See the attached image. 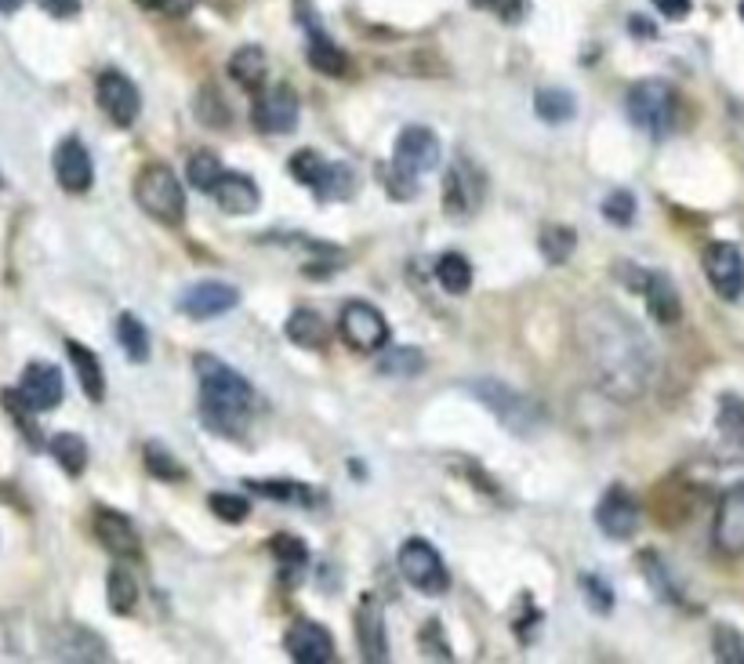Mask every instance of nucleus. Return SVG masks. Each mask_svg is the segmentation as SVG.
<instances>
[{
    "mask_svg": "<svg viewBox=\"0 0 744 664\" xmlns=\"http://www.w3.org/2000/svg\"><path fill=\"white\" fill-rule=\"evenodd\" d=\"M418 643H421L425 654H432V646H436V661H454V657H451V646L443 643L440 621H429V624H425V628H421V639H418Z\"/></svg>",
    "mask_w": 744,
    "mask_h": 664,
    "instance_id": "8fccbe9b",
    "label": "nucleus"
},
{
    "mask_svg": "<svg viewBox=\"0 0 744 664\" xmlns=\"http://www.w3.org/2000/svg\"><path fill=\"white\" fill-rule=\"evenodd\" d=\"M712 650H715V661H723V664H744V639H741L737 628L715 624Z\"/></svg>",
    "mask_w": 744,
    "mask_h": 664,
    "instance_id": "79ce46f5",
    "label": "nucleus"
},
{
    "mask_svg": "<svg viewBox=\"0 0 744 664\" xmlns=\"http://www.w3.org/2000/svg\"><path fill=\"white\" fill-rule=\"evenodd\" d=\"M52 458L63 465L66 476H80L88 469V443L77 432H58L52 440Z\"/></svg>",
    "mask_w": 744,
    "mask_h": 664,
    "instance_id": "72a5a7b5",
    "label": "nucleus"
},
{
    "mask_svg": "<svg viewBox=\"0 0 744 664\" xmlns=\"http://www.w3.org/2000/svg\"><path fill=\"white\" fill-rule=\"evenodd\" d=\"M66 352H69V360H74V367H77V378H80L84 396L91 403H102L105 399V371H102L99 356H94L88 346H80V341H66Z\"/></svg>",
    "mask_w": 744,
    "mask_h": 664,
    "instance_id": "393cba45",
    "label": "nucleus"
},
{
    "mask_svg": "<svg viewBox=\"0 0 744 664\" xmlns=\"http://www.w3.org/2000/svg\"><path fill=\"white\" fill-rule=\"evenodd\" d=\"M382 182H385L393 200H415L418 196V175L396 168V164H388V168L382 171Z\"/></svg>",
    "mask_w": 744,
    "mask_h": 664,
    "instance_id": "de8ad7c7",
    "label": "nucleus"
},
{
    "mask_svg": "<svg viewBox=\"0 0 744 664\" xmlns=\"http://www.w3.org/2000/svg\"><path fill=\"white\" fill-rule=\"evenodd\" d=\"M654 8L665 19H672V22H679V19L690 15V0H654Z\"/></svg>",
    "mask_w": 744,
    "mask_h": 664,
    "instance_id": "864d4df0",
    "label": "nucleus"
},
{
    "mask_svg": "<svg viewBox=\"0 0 744 664\" xmlns=\"http://www.w3.org/2000/svg\"><path fill=\"white\" fill-rule=\"evenodd\" d=\"M538 244H541V255H545L552 266H563L566 258L577 251V233L563 222H549L545 229H541Z\"/></svg>",
    "mask_w": 744,
    "mask_h": 664,
    "instance_id": "473e14b6",
    "label": "nucleus"
},
{
    "mask_svg": "<svg viewBox=\"0 0 744 664\" xmlns=\"http://www.w3.org/2000/svg\"><path fill=\"white\" fill-rule=\"evenodd\" d=\"M283 646H288L291 661L298 664H327L335 661V639L324 624L316 621H294L283 635Z\"/></svg>",
    "mask_w": 744,
    "mask_h": 664,
    "instance_id": "a211bd4d",
    "label": "nucleus"
},
{
    "mask_svg": "<svg viewBox=\"0 0 744 664\" xmlns=\"http://www.w3.org/2000/svg\"><path fill=\"white\" fill-rule=\"evenodd\" d=\"M719 432L726 436V440H744V399L726 393L723 399H719Z\"/></svg>",
    "mask_w": 744,
    "mask_h": 664,
    "instance_id": "ea45409f",
    "label": "nucleus"
},
{
    "mask_svg": "<svg viewBox=\"0 0 744 664\" xmlns=\"http://www.w3.org/2000/svg\"><path fill=\"white\" fill-rule=\"evenodd\" d=\"M469 393L476 396L512 436H538L541 425H545V410H541L527 393H516V389H509L505 382H487V378H483V382L469 385Z\"/></svg>",
    "mask_w": 744,
    "mask_h": 664,
    "instance_id": "7ed1b4c3",
    "label": "nucleus"
},
{
    "mask_svg": "<svg viewBox=\"0 0 744 664\" xmlns=\"http://www.w3.org/2000/svg\"><path fill=\"white\" fill-rule=\"evenodd\" d=\"M236 305H240V291L222 280H200L193 288H185L179 299V310L189 319H215L222 313L236 310Z\"/></svg>",
    "mask_w": 744,
    "mask_h": 664,
    "instance_id": "ddd939ff",
    "label": "nucleus"
},
{
    "mask_svg": "<svg viewBox=\"0 0 744 664\" xmlns=\"http://www.w3.org/2000/svg\"><path fill=\"white\" fill-rule=\"evenodd\" d=\"M643 566H646V581H651V585H654L657 596H665V599H676V603H679V588L672 585L668 566L661 563L654 552H643Z\"/></svg>",
    "mask_w": 744,
    "mask_h": 664,
    "instance_id": "09e8293b",
    "label": "nucleus"
},
{
    "mask_svg": "<svg viewBox=\"0 0 744 664\" xmlns=\"http://www.w3.org/2000/svg\"><path fill=\"white\" fill-rule=\"evenodd\" d=\"M55 178L58 185L66 189V193H88L91 182H94V164H91V153L84 149V142L80 138H63L55 149Z\"/></svg>",
    "mask_w": 744,
    "mask_h": 664,
    "instance_id": "f3484780",
    "label": "nucleus"
},
{
    "mask_svg": "<svg viewBox=\"0 0 744 664\" xmlns=\"http://www.w3.org/2000/svg\"><path fill=\"white\" fill-rule=\"evenodd\" d=\"M116 341H121V349L132 363L149 360V330L142 327L135 313H121V319H116Z\"/></svg>",
    "mask_w": 744,
    "mask_h": 664,
    "instance_id": "c756f323",
    "label": "nucleus"
},
{
    "mask_svg": "<svg viewBox=\"0 0 744 664\" xmlns=\"http://www.w3.org/2000/svg\"><path fill=\"white\" fill-rule=\"evenodd\" d=\"M341 338L357 352H377L388 346V319L371 302H346L341 305Z\"/></svg>",
    "mask_w": 744,
    "mask_h": 664,
    "instance_id": "6e6552de",
    "label": "nucleus"
},
{
    "mask_svg": "<svg viewBox=\"0 0 744 664\" xmlns=\"http://www.w3.org/2000/svg\"><path fill=\"white\" fill-rule=\"evenodd\" d=\"M399 574L425 596H443L451 588V574H447L443 555L432 549L425 538H407L399 549Z\"/></svg>",
    "mask_w": 744,
    "mask_h": 664,
    "instance_id": "423d86ee",
    "label": "nucleus"
},
{
    "mask_svg": "<svg viewBox=\"0 0 744 664\" xmlns=\"http://www.w3.org/2000/svg\"><path fill=\"white\" fill-rule=\"evenodd\" d=\"M643 299H646V310H651V316L657 319L661 327H672L683 316L679 291H676V283L665 277V272H651V277H646Z\"/></svg>",
    "mask_w": 744,
    "mask_h": 664,
    "instance_id": "5701e85b",
    "label": "nucleus"
},
{
    "mask_svg": "<svg viewBox=\"0 0 744 664\" xmlns=\"http://www.w3.org/2000/svg\"><path fill=\"white\" fill-rule=\"evenodd\" d=\"M352 621H357V643H360V654L363 661H388V643H385V614H382V603L377 596H360L357 603V614H352Z\"/></svg>",
    "mask_w": 744,
    "mask_h": 664,
    "instance_id": "aec40b11",
    "label": "nucleus"
},
{
    "mask_svg": "<svg viewBox=\"0 0 744 664\" xmlns=\"http://www.w3.org/2000/svg\"><path fill=\"white\" fill-rule=\"evenodd\" d=\"M207 508L222 519V524H244V519L251 516V505H247V497H236V494H211L207 497Z\"/></svg>",
    "mask_w": 744,
    "mask_h": 664,
    "instance_id": "a18cd8bd",
    "label": "nucleus"
},
{
    "mask_svg": "<svg viewBox=\"0 0 744 664\" xmlns=\"http://www.w3.org/2000/svg\"><path fill=\"white\" fill-rule=\"evenodd\" d=\"M629 30H632V33H640V37H654V26H651V22H646L643 15H632Z\"/></svg>",
    "mask_w": 744,
    "mask_h": 664,
    "instance_id": "5fc2aeb1",
    "label": "nucleus"
},
{
    "mask_svg": "<svg viewBox=\"0 0 744 664\" xmlns=\"http://www.w3.org/2000/svg\"><path fill=\"white\" fill-rule=\"evenodd\" d=\"M324 168H327V160L316 149H298L288 160V171H291L294 182H302V185H309V189L316 185V178L324 175Z\"/></svg>",
    "mask_w": 744,
    "mask_h": 664,
    "instance_id": "a19ab883",
    "label": "nucleus"
},
{
    "mask_svg": "<svg viewBox=\"0 0 744 664\" xmlns=\"http://www.w3.org/2000/svg\"><path fill=\"white\" fill-rule=\"evenodd\" d=\"M185 175H189V185H196L200 193H211V189H215V185L222 182V175H226V168H222L218 153L196 149L193 157H189V164H185Z\"/></svg>",
    "mask_w": 744,
    "mask_h": 664,
    "instance_id": "f704fd0d",
    "label": "nucleus"
},
{
    "mask_svg": "<svg viewBox=\"0 0 744 664\" xmlns=\"http://www.w3.org/2000/svg\"><path fill=\"white\" fill-rule=\"evenodd\" d=\"M298 116H302V105H298V94H294V88L277 85V88H266L255 99L251 124L262 135H288V132L298 127Z\"/></svg>",
    "mask_w": 744,
    "mask_h": 664,
    "instance_id": "1a4fd4ad",
    "label": "nucleus"
},
{
    "mask_svg": "<svg viewBox=\"0 0 744 664\" xmlns=\"http://www.w3.org/2000/svg\"><path fill=\"white\" fill-rule=\"evenodd\" d=\"M534 110L545 124H566V121H574L577 99L566 88H541L534 99Z\"/></svg>",
    "mask_w": 744,
    "mask_h": 664,
    "instance_id": "7c9ffc66",
    "label": "nucleus"
},
{
    "mask_svg": "<svg viewBox=\"0 0 744 664\" xmlns=\"http://www.w3.org/2000/svg\"><path fill=\"white\" fill-rule=\"evenodd\" d=\"M640 505L624 487H610L604 494V502L596 505V527L613 541H629L640 530Z\"/></svg>",
    "mask_w": 744,
    "mask_h": 664,
    "instance_id": "2eb2a0df",
    "label": "nucleus"
},
{
    "mask_svg": "<svg viewBox=\"0 0 744 664\" xmlns=\"http://www.w3.org/2000/svg\"><path fill=\"white\" fill-rule=\"evenodd\" d=\"M193 367L200 378V418L215 436L240 440L258 410L255 385L211 352H200Z\"/></svg>",
    "mask_w": 744,
    "mask_h": 664,
    "instance_id": "f03ea898",
    "label": "nucleus"
},
{
    "mask_svg": "<svg viewBox=\"0 0 744 664\" xmlns=\"http://www.w3.org/2000/svg\"><path fill=\"white\" fill-rule=\"evenodd\" d=\"M741 19H744V0H741Z\"/></svg>",
    "mask_w": 744,
    "mask_h": 664,
    "instance_id": "13d9d810",
    "label": "nucleus"
},
{
    "mask_svg": "<svg viewBox=\"0 0 744 664\" xmlns=\"http://www.w3.org/2000/svg\"><path fill=\"white\" fill-rule=\"evenodd\" d=\"M588 352H593V371L599 385L618 399H632L643 393L646 371H651V356H646L643 335L629 327L607 305V319L588 335Z\"/></svg>",
    "mask_w": 744,
    "mask_h": 664,
    "instance_id": "f257e3e1",
    "label": "nucleus"
},
{
    "mask_svg": "<svg viewBox=\"0 0 744 664\" xmlns=\"http://www.w3.org/2000/svg\"><path fill=\"white\" fill-rule=\"evenodd\" d=\"M440 157H443V146H440V138H436L432 127L410 124L396 135V146H393L396 168H404L410 175H425L440 164Z\"/></svg>",
    "mask_w": 744,
    "mask_h": 664,
    "instance_id": "f8f14e48",
    "label": "nucleus"
},
{
    "mask_svg": "<svg viewBox=\"0 0 744 664\" xmlns=\"http://www.w3.org/2000/svg\"><path fill=\"white\" fill-rule=\"evenodd\" d=\"M305 26H309V66L320 69L327 77H346V69H349L346 52H341L320 26H313L309 19H305Z\"/></svg>",
    "mask_w": 744,
    "mask_h": 664,
    "instance_id": "a878e982",
    "label": "nucleus"
},
{
    "mask_svg": "<svg viewBox=\"0 0 744 664\" xmlns=\"http://www.w3.org/2000/svg\"><path fill=\"white\" fill-rule=\"evenodd\" d=\"M142 458H146L149 476H157V480H164V483H179V480H185V465L171 454L168 447L146 443V450H142Z\"/></svg>",
    "mask_w": 744,
    "mask_h": 664,
    "instance_id": "4c0bfd02",
    "label": "nucleus"
},
{
    "mask_svg": "<svg viewBox=\"0 0 744 664\" xmlns=\"http://www.w3.org/2000/svg\"><path fill=\"white\" fill-rule=\"evenodd\" d=\"M247 491H255L258 497H269V502H288V505H313L316 494L298 480H244Z\"/></svg>",
    "mask_w": 744,
    "mask_h": 664,
    "instance_id": "c85d7f7f",
    "label": "nucleus"
},
{
    "mask_svg": "<svg viewBox=\"0 0 744 664\" xmlns=\"http://www.w3.org/2000/svg\"><path fill=\"white\" fill-rule=\"evenodd\" d=\"M483 193H487V178H483V171L469 157H458L443 178V211L451 218L476 215L483 204Z\"/></svg>",
    "mask_w": 744,
    "mask_h": 664,
    "instance_id": "0eeeda50",
    "label": "nucleus"
},
{
    "mask_svg": "<svg viewBox=\"0 0 744 664\" xmlns=\"http://www.w3.org/2000/svg\"><path fill=\"white\" fill-rule=\"evenodd\" d=\"M22 8V0H0V11H4V15H11V11H19Z\"/></svg>",
    "mask_w": 744,
    "mask_h": 664,
    "instance_id": "6e6d98bb",
    "label": "nucleus"
},
{
    "mask_svg": "<svg viewBox=\"0 0 744 664\" xmlns=\"http://www.w3.org/2000/svg\"><path fill=\"white\" fill-rule=\"evenodd\" d=\"M55 654L58 661H110V646L94 632H88V628L69 624L55 639Z\"/></svg>",
    "mask_w": 744,
    "mask_h": 664,
    "instance_id": "4be33fe9",
    "label": "nucleus"
},
{
    "mask_svg": "<svg viewBox=\"0 0 744 664\" xmlns=\"http://www.w3.org/2000/svg\"><path fill=\"white\" fill-rule=\"evenodd\" d=\"M577 585H582L585 603H588V610H593V614H610L613 610V588L599 574H582Z\"/></svg>",
    "mask_w": 744,
    "mask_h": 664,
    "instance_id": "c03bdc74",
    "label": "nucleus"
},
{
    "mask_svg": "<svg viewBox=\"0 0 744 664\" xmlns=\"http://www.w3.org/2000/svg\"><path fill=\"white\" fill-rule=\"evenodd\" d=\"M37 4L55 19H74L80 11V0H37Z\"/></svg>",
    "mask_w": 744,
    "mask_h": 664,
    "instance_id": "603ef678",
    "label": "nucleus"
},
{
    "mask_svg": "<svg viewBox=\"0 0 744 664\" xmlns=\"http://www.w3.org/2000/svg\"><path fill=\"white\" fill-rule=\"evenodd\" d=\"M94 94H99V105L116 127H132L138 121L142 94L135 88V80L127 74H121V69H105V74L99 77V85H94Z\"/></svg>",
    "mask_w": 744,
    "mask_h": 664,
    "instance_id": "9b49d317",
    "label": "nucleus"
},
{
    "mask_svg": "<svg viewBox=\"0 0 744 664\" xmlns=\"http://www.w3.org/2000/svg\"><path fill=\"white\" fill-rule=\"evenodd\" d=\"M215 204L226 211V215H255L258 204H262V193L247 175H222V182L211 189Z\"/></svg>",
    "mask_w": 744,
    "mask_h": 664,
    "instance_id": "412c9836",
    "label": "nucleus"
},
{
    "mask_svg": "<svg viewBox=\"0 0 744 664\" xmlns=\"http://www.w3.org/2000/svg\"><path fill=\"white\" fill-rule=\"evenodd\" d=\"M360 189V175H357V168L352 164H330L327 160V168H324V175L316 178V185H313V193L320 196V200H349L352 193Z\"/></svg>",
    "mask_w": 744,
    "mask_h": 664,
    "instance_id": "bb28decb",
    "label": "nucleus"
},
{
    "mask_svg": "<svg viewBox=\"0 0 744 664\" xmlns=\"http://www.w3.org/2000/svg\"><path fill=\"white\" fill-rule=\"evenodd\" d=\"M91 527H94V538L102 541L105 552L121 555V560H135V555L142 552L135 524L124 513H116V508H94V524Z\"/></svg>",
    "mask_w": 744,
    "mask_h": 664,
    "instance_id": "6ab92c4d",
    "label": "nucleus"
},
{
    "mask_svg": "<svg viewBox=\"0 0 744 664\" xmlns=\"http://www.w3.org/2000/svg\"><path fill=\"white\" fill-rule=\"evenodd\" d=\"M105 599H110L113 614H132L138 603V581L127 566H113L105 577Z\"/></svg>",
    "mask_w": 744,
    "mask_h": 664,
    "instance_id": "2f4dec72",
    "label": "nucleus"
},
{
    "mask_svg": "<svg viewBox=\"0 0 744 664\" xmlns=\"http://www.w3.org/2000/svg\"><path fill=\"white\" fill-rule=\"evenodd\" d=\"M269 549H273L283 571H302V566L309 563V549H305L302 538H294V533H277V538L269 541Z\"/></svg>",
    "mask_w": 744,
    "mask_h": 664,
    "instance_id": "58836bf2",
    "label": "nucleus"
},
{
    "mask_svg": "<svg viewBox=\"0 0 744 664\" xmlns=\"http://www.w3.org/2000/svg\"><path fill=\"white\" fill-rule=\"evenodd\" d=\"M135 200L149 218L160 225H182L185 222V193L182 182L168 164H149L135 178Z\"/></svg>",
    "mask_w": 744,
    "mask_h": 664,
    "instance_id": "39448f33",
    "label": "nucleus"
},
{
    "mask_svg": "<svg viewBox=\"0 0 744 664\" xmlns=\"http://www.w3.org/2000/svg\"><path fill=\"white\" fill-rule=\"evenodd\" d=\"M476 8H498V4H505V0H472Z\"/></svg>",
    "mask_w": 744,
    "mask_h": 664,
    "instance_id": "4d7b16f0",
    "label": "nucleus"
},
{
    "mask_svg": "<svg viewBox=\"0 0 744 664\" xmlns=\"http://www.w3.org/2000/svg\"><path fill=\"white\" fill-rule=\"evenodd\" d=\"M229 74H233V80L240 88L258 91L266 85V52H262V47H255V44L240 47V52L229 58Z\"/></svg>",
    "mask_w": 744,
    "mask_h": 664,
    "instance_id": "cd10ccee",
    "label": "nucleus"
},
{
    "mask_svg": "<svg viewBox=\"0 0 744 664\" xmlns=\"http://www.w3.org/2000/svg\"><path fill=\"white\" fill-rule=\"evenodd\" d=\"M436 280L447 294H465L472 288V266L465 255L447 251L440 262H436Z\"/></svg>",
    "mask_w": 744,
    "mask_h": 664,
    "instance_id": "c9c22d12",
    "label": "nucleus"
},
{
    "mask_svg": "<svg viewBox=\"0 0 744 664\" xmlns=\"http://www.w3.org/2000/svg\"><path fill=\"white\" fill-rule=\"evenodd\" d=\"M135 4L146 11H164V15H185L193 8V0H135Z\"/></svg>",
    "mask_w": 744,
    "mask_h": 664,
    "instance_id": "3c124183",
    "label": "nucleus"
},
{
    "mask_svg": "<svg viewBox=\"0 0 744 664\" xmlns=\"http://www.w3.org/2000/svg\"><path fill=\"white\" fill-rule=\"evenodd\" d=\"M19 396L30 403L33 410L44 414V410H55L58 403L66 396V382H63V371H58L55 363H44V360H33L26 371H22V382H19Z\"/></svg>",
    "mask_w": 744,
    "mask_h": 664,
    "instance_id": "4468645a",
    "label": "nucleus"
},
{
    "mask_svg": "<svg viewBox=\"0 0 744 664\" xmlns=\"http://www.w3.org/2000/svg\"><path fill=\"white\" fill-rule=\"evenodd\" d=\"M701 266L712 291L723 302H737L744 294V255L737 244H708Z\"/></svg>",
    "mask_w": 744,
    "mask_h": 664,
    "instance_id": "9d476101",
    "label": "nucleus"
},
{
    "mask_svg": "<svg viewBox=\"0 0 744 664\" xmlns=\"http://www.w3.org/2000/svg\"><path fill=\"white\" fill-rule=\"evenodd\" d=\"M604 218L613 222V225H632L635 218V196L629 193V189H613V193H607L604 200Z\"/></svg>",
    "mask_w": 744,
    "mask_h": 664,
    "instance_id": "49530a36",
    "label": "nucleus"
},
{
    "mask_svg": "<svg viewBox=\"0 0 744 664\" xmlns=\"http://www.w3.org/2000/svg\"><path fill=\"white\" fill-rule=\"evenodd\" d=\"M377 371L388 374V378H418L425 371V352L415 349V346L388 349L382 360H377Z\"/></svg>",
    "mask_w": 744,
    "mask_h": 664,
    "instance_id": "e433bc0d",
    "label": "nucleus"
},
{
    "mask_svg": "<svg viewBox=\"0 0 744 664\" xmlns=\"http://www.w3.org/2000/svg\"><path fill=\"white\" fill-rule=\"evenodd\" d=\"M283 335H288L298 349H309V352H320L327 346V338H330L324 316L313 313V310H305V305L288 316V324H283Z\"/></svg>",
    "mask_w": 744,
    "mask_h": 664,
    "instance_id": "b1692460",
    "label": "nucleus"
},
{
    "mask_svg": "<svg viewBox=\"0 0 744 664\" xmlns=\"http://www.w3.org/2000/svg\"><path fill=\"white\" fill-rule=\"evenodd\" d=\"M196 116H200L204 124H211V127H226V124L233 121L229 105L222 102V94H218L215 88H207V91H200V94H196Z\"/></svg>",
    "mask_w": 744,
    "mask_h": 664,
    "instance_id": "37998d69",
    "label": "nucleus"
},
{
    "mask_svg": "<svg viewBox=\"0 0 744 664\" xmlns=\"http://www.w3.org/2000/svg\"><path fill=\"white\" fill-rule=\"evenodd\" d=\"M712 541L723 555H744V483L730 487L719 502Z\"/></svg>",
    "mask_w": 744,
    "mask_h": 664,
    "instance_id": "dca6fc26",
    "label": "nucleus"
},
{
    "mask_svg": "<svg viewBox=\"0 0 744 664\" xmlns=\"http://www.w3.org/2000/svg\"><path fill=\"white\" fill-rule=\"evenodd\" d=\"M624 110H629V121L640 127L643 135H651L654 142L668 138L672 127H676V91H672L665 80H640V85L629 88V99H624Z\"/></svg>",
    "mask_w": 744,
    "mask_h": 664,
    "instance_id": "20e7f679",
    "label": "nucleus"
}]
</instances>
